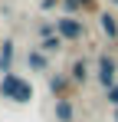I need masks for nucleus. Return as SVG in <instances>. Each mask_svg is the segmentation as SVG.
I'll return each mask as SVG.
<instances>
[{
	"instance_id": "f257e3e1",
	"label": "nucleus",
	"mask_w": 118,
	"mask_h": 122,
	"mask_svg": "<svg viewBox=\"0 0 118 122\" xmlns=\"http://www.w3.org/2000/svg\"><path fill=\"white\" fill-rule=\"evenodd\" d=\"M33 96H36V89L26 76H20V73H3L0 76V99L13 102V106H30Z\"/></svg>"
},
{
	"instance_id": "f03ea898",
	"label": "nucleus",
	"mask_w": 118,
	"mask_h": 122,
	"mask_svg": "<svg viewBox=\"0 0 118 122\" xmlns=\"http://www.w3.org/2000/svg\"><path fill=\"white\" fill-rule=\"evenodd\" d=\"M95 79H98V86L102 89H112L118 82V60L108 53V50H102L95 56Z\"/></svg>"
},
{
	"instance_id": "7ed1b4c3",
	"label": "nucleus",
	"mask_w": 118,
	"mask_h": 122,
	"mask_svg": "<svg viewBox=\"0 0 118 122\" xmlns=\"http://www.w3.org/2000/svg\"><path fill=\"white\" fill-rule=\"evenodd\" d=\"M56 36H62L66 43H82L89 36V30H85V20H79V17H56Z\"/></svg>"
},
{
	"instance_id": "20e7f679",
	"label": "nucleus",
	"mask_w": 118,
	"mask_h": 122,
	"mask_svg": "<svg viewBox=\"0 0 118 122\" xmlns=\"http://www.w3.org/2000/svg\"><path fill=\"white\" fill-rule=\"evenodd\" d=\"M46 86H49V96L53 99H72V92H76L69 73H49L46 76Z\"/></svg>"
},
{
	"instance_id": "39448f33",
	"label": "nucleus",
	"mask_w": 118,
	"mask_h": 122,
	"mask_svg": "<svg viewBox=\"0 0 118 122\" xmlns=\"http://www.w3.org/2000/svg\"><path fill=\"white\" fill-rule=\"evenodd\" d=\"M13 63H17V40L3 36L0 40V73H13Z\"/></svg>"
},
{
	"instance_id": "423d86ee",
	"label": "nucleus",
	"mask_w": 118,
	"mask_h": 122,
	"mask_svg": "<svg viewBox=\"0 0 118 122\" xmlns=\"http://www.w3.org/2000/svg\"><path fill=\"white\" fill-rule=\"evenodd\" d=\"M66 73H69V79H72V86H85V82H89V76H92V73H89V60H85V56H76V60L69 63V69H66Z\"/></svg>"
},
{
	"instance_id": "0eeeda50",
	"label": "nucleus",
	"mask_w": 118,
	"mask_h": 122,
	"mask_svg": "<svg viewBox=\"0 0 118 122\" xmlns=\"http://www.w3.org/2000/svg\"><path fill=\"white\" fill-rule=\"evenodd\" d=\"M26 69H30V73H46V76H49V56L39 53L36 46H30V50H26Z\"/></svg>"
},
{
	"instance_id": "6e6552de",
	"label": "nucleus",
	"mask_w": 118,
	"mask_h": 122,
	"mask_svg": "<svg viewBox=\"0 0 118 122\" xmlns=\"http://www.w3.org/2000/svg\"><path fill=\"white\" fill-rule=\"evenodd\" d=\"M98 30L108 36V40L118 46V13H108V10H102L98 13Z\"/></svg>"
},
{
	"instance_id": "1a4fd4ad",
	"label": "nucleus",
	"mask_w": 118,
	"mask_h": 122,
	"mask_svg": "<svg viewBox=\"0 0 118 122\" xmlns=\"http://www.w3.org/2000/svg\"><path fill=\"white\" fill-rule=\"evenodd\" d=\"M53 116H56V122H76V102L72 99H53Z\"/></svg>"
},
{
	"instance_id": "9d476101",
	"label": "nucleus",
	"mask_w": 118,
	"mask_h": 122,
	"mask_svg": "<svg viewBox=\"0 0 118 122\" xmlns=\"http://www.w3.org/2000/svg\"><path fill=\"white\" fill-rule=\"evenodd\" d=\"M62 46H66V40H62V36H46V40L36 43V50H39V53H46V56H56Z\"/></svg>"
},
{
	"instance_id": "9b49d317",
	"label": "nucleus",
	"mask_w": 118,
	"mask_h": 122,
	"mask_svg": "<svg viewBox=\"0 0 118 122\" xmlns=\"http://www.w3.org/2000/svg\"><path fill=\"white\" fill-rule=\"evenodd\" d=\"M36 33H39V40H46V36H56V23L53 20H43L36 26Z\"/></svg>"
},
{
	"instance_id": "f8f14e48",
	"label": "nucleus",
	"mask_w": 118,
	"mask_h": 122,
	"mask_svg": "<svg viewBox=\"0 0 118 122\" xmlns=\"http://www.w3.org/2000/svg\"><path fill=\"white\" fill-rule=\"evenodd\" d=\"M76 3L85 10V13H102V10H98V0H76Z\"/></svg>"
},
{
	"instance_id": "ddd939ff",
	"label": "nucleus",
	"mask_w": 118,
	"mask_h": 122,
	"mask_svg": "<svg viewBox=\"0 0 118 122\" xmlns=\"http://www.w3.org/2000/svg\"><path fill=\"white\" fill-rule=\"evenodd\" d=\"M105 99H108V106H115V109H118V82L112 86V89H105Z\"/></svg>"
},
{
	"instance_id": "4468645a",
	"label": "nucleus",
	"mask_w": 118,
	"mask_h": 122,
	"mask_svg": "<svg viewBox=\"0 0 118 122\" xmlns=\"http://www.w3.org/2000/svg\"><path fill=\"white\" fill-rule=\"evenodd\" d=\"M56 7H59V0H39V10H43V13H53Z\"/></svg>"
},
{
	"instance_id": "2eb2a0df",
	"label": "nucleus",
	"mask_w": 118,
	"mask_h": 122,
	"mask_svg": "<svg viewBox=\"0 0 118 122\" xmlns=\"http://www.w3.org/2000/svg\"><path fill=\"white\" fill-rule=\"evenodd\" d=\"M108 3H115V10H118V0H108Z\"/></svg>"
}]
</instances>
